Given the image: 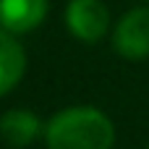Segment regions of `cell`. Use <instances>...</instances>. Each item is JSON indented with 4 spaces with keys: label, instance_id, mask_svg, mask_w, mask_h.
I'll list each match as a JSON object with an SVG mask.
<instances>
[{
    "label": "cell",
    "instance_id": "cell-3",
    "mask_svg": "<svg viewBox=\"0 0 149 149\" xmlns=\"http://www.w3.org/2000/svg\"><path fill=\"white\" fill-rule=\"evenodd\" d=\"M113 47L131 60H141L149 55V5L128 10L118 21L113 31Z\"/></svg>",
    "mask_w": 149,
    "mask_h": 149
},
{
    "label": "cell",
    "instance_id": "cell-1",
    "mask_svg": "<svg viewBox=\"0 0 149 149\" xmlns=\"http://www.w3.org/2000/svg\"><path fill=\"white\" fill-rule=\"evenodd\" d=\"M45 139L47 149H110L115 128L102 110L79 105L52 115L45 128Z\"/></svg>",
    "mask_w": 149,
    "mask_h": 149
},
{
    "label": "cell",
    "instance_id": "cell-2",
    "mask_svg": "<svg viewBox=\"0 0 149 149\" xmlns=\"http://www.w3.org/2000/svg\"><path fill=\"white\" fill-rule=\"evenodd\" d=\"M68 31L81 42H97L110 26V13L102 0H71L65 8Z\"/></svg>",
    "mask_w": 149,
    "mask_h": 149
},
{
    "label": "cell",
    "instance_id": "cell-4",
    "mask_svg": "<svg viewBox=\"0 0 149 149\" xmlns=\"http://www.w3.org/2000/svg\"><path fill=\"white\" fill-rule=\"evenodd\" d=\"M47 16V0H0V26L10 34L37 29Z\"/></svg>",
    "mask_w": 149,
    "mask_h": 149
},
{
    "label": "cell",
    "instance_id": "cell-5",
    "mask_svg": "<svg viewBox=\"0 0 149 149\" xmlns=\"http://www.w3.org/2000/svg\"><path fill=\"white\" fill-rule=\"evenodd\" d=\"M26 71V55L16 37L5 29H0V97L8 94Z\"/></svg>",
    "mask_w": 149,
    "mask_h": 149
},
{
    "label": "cell",
    "instance_id": "cell-6",
    "mask_svg": "<svg viewBox=\"0 0 149 149\" xmlns=\"http://www.w3.org/2000/svg\"><path fill=\"white\" fill-rule=\"evenodd\" d=\"M42 134V123L31 110H8L0 118V136L10 147H29Z\"/></svg>",
    "mask_w": 149,
    "mask_h": 149
}]
</instances>
